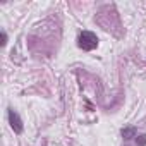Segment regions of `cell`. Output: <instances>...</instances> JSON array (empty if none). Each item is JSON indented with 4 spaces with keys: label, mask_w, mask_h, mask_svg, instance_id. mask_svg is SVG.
<instances>
[{
    "label": "cell",
    "mask_w": 146,
    "mask_h": 146,
    "mask_svg": "<svg viewBox=\"0 0 146 146\" xmlns=\"http://www.w3.org/2000/svg\"><path fill=\"white\" fill-rule=\"evenodd\" d=\"M78 45H79V48H83L86 52H91L98 46V38L91 31H83L78 38Z\"/></svg>",
    "instance_id": "obj_1"
},
{
    "label": "cell",
    "mask_w": 146,
    "mask_h": 146,
    "mask_svg": "<svg viewBox=\"0 0 146 146\" xmlns=\"http://www.w3.org/2000/svg\"><path fill=\"white\" fill-rule=\"evenodd\" d=\"M9 122H11V127L14 129V132H23V120L21 117L17 115V112L14 110H9Z\"/></svg>",
    "instance_id": "obj_2"
},
{
    "label": "cell",
    "mask_w": 146,
    "mask_h": 146,
    "mask_svg": "<svg viewBox=\"0 0 146 146\" xmlns=\"http://www.w3.org/2000/svg\"><path fill=\"white\" fill-rule=\"evenodd\" d=\"M122 136H124L125 139H131V137L136 136V129H134V127H125V129H122Z\"/></svg>",
    "instance_id": "obj_3"
},
{
    "label": "cell",
    "mask_w": 146,
    "mask_h": 146,
    "mask_svg": "<svg viewBox=\"0 0 146 146\" xmlns=\"http://www.w3.org/2000/svg\"><path fill=\"white\" fill-rule=\"evenodd\" d=\"M137 144H139V146H144V144H146V134H141V136L137 137Z\"/></svg>",
    "instance_id": "obj_4"
},
{
    "label": "cell",
    "mask_w": 146,
    "mask_h": 146,
    "mask_svg": "<svg viewBox=\"0 0 146 146\" xmlns=\"http://www.w3.org/2000/svg\"><path fill=\"white\" fill-rule=\"evenodd\" d=\"M5 43H7V35L2 33V45H5Z\"/></svg>",
    "instance_id": "obj_5"
}]
</instances>
